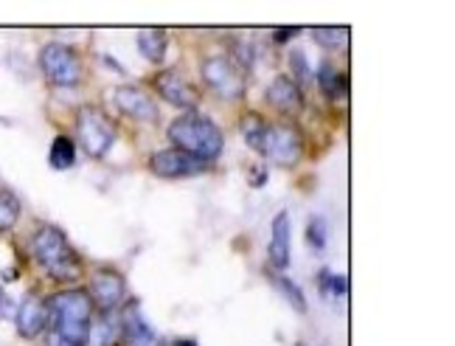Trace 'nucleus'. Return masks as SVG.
Returning <instances> with one entry per match:
<instances>
[{
  "instance_id": "f257e3e1",
  "label": "nucleus",
  "mask_w": 455,
  "mask_h": 346,
  "mask_svg": "<svg viewBox=\"0 0 455 346\" xmlns=\"http://www.w3.org/2000/svg\"><path fill=\"white\" fill-rule=\"evenodd\" d=\"M93 313L87 290L68 287L48 296V346H87Z\"/></svg>"
},
{
  "instance_id": "f03ea898",
  "label": "nucleus",
  "mask_w": 455,
  "mask_h": 346,
  "mask_svg": "<svg viewBox=\"0 0 455 346\" xmlns=\"http://www.w3.org/2000/svg\"><path fill=\"white\" fill-rule=\"evenodd\" d=\"M244 141L259 155L278 166H295L304 155V135L290 121H261L259 116H251L244 121Z\"/></svg>"
},
{
  "instance_id": "7ed1b4c3",
  "label": "nucleus",
  "mask_w": 455,
  "mask_h": 346,
  "mask_svg": "<svg viewBox=\"0 0 455 346\" xmlns=\"http://www.w3.org/2000/svg\"><path fill=\"white\" fill-rule=\"evenodd\" d=\"M166 133L172 138L174 149H180V152L191 155V158L205 161V164L217 161L225 149V135L217 127V121H212L205 113H197V110H188V113L178 116Z\"/></svg>"
},
{
  "instance_id": "20e7f679",
  "label": "nucleus",
  "mask_w": 455,
  "mask_h": 346,
  "mask_svg": "<svg viewBox=\"0 0 455 346\" xmlns=\"http://www.w3.org/2000/svg\"><path fill=\"white\" fill-rule=\"evenodd\" d=\"M31 256L54 282H76L82 276V259L57 226H40L31 234Z\"/></svg>"
},
{
  "instance_id": "39448f33",
  "label": "nucleus",
  "mask_w": 455,
  "mask_h": 346,
  "mask_svg": "<svg viewBox=\"0 0 455 346\" xmlns=\"http://www.w3.org/2000/svg\"><path fill=\"white\" fill-rule=\"evenodd\" d=\"M116 121L104 113L99 105H84L79 108L76 113V138H79V144L82 149L91 155V158H104L113 144H116Z\"/></svg>"
},
{
  "instance_id": "423d86ee",
  "label": "nucleus",
  "mask_w": 455,
  "mask_h": 346,
  "mask_svg": "<svg viewBox=\"0 0 455 346\" xmlns=\"http://www.w3.org/2000/svg\"><path fill=\"white\" fill-rule=\"evenodd\" d=\"M200 74H203V82L208 84V91L217 93L220 99H242L244 96V88H248V76H244V68L225 57V54H214V57H205L203 65H200Z\"/></svg>"
},
{
  "instance_id": "0eeeda50",
  "label": "nucleus",
  "mask_w": 455,
  "mask_h": 346,
  "mask_svg": "<svg viewBox=\"0 0 455 346\" xmlns=\"http://www.w3.org/2000/svg\"><path fill=\"white\" fill-rule=\"evenodd\" d=\"M40 68H43V76L54 84V88H76L84 71L79 54L65 43H48L40 51Z\"/></svg>"
},
{
  "instance_id": "6e6552de",
  "label": "nucleus",
  "mask_w": 455,
  "mask_h": 346,
  "mask_svg": "<svg viewBox=\"0 0 455 346\" xmlns=\"http://www.w3.org/2000/svg\"><path fill=\"white\" fill-rule=\"evenodd\" d=\"M93 307H99L101 313H116L118 307L127 304V282L124 276L113 268H101L93 273L91 287H87Z\"/></svg>"
},
{
  "instance_id": "1a4fd4ad",
  "label": "nucleus",
  "mask_w": 455,
  "mask_h": 346,
  "mask_svg": "<svg viewBox=\"0 0 455 346\" xmlns=\"http://www.w3.org/2000/svg\"><path fill=\"white\" fill-rule=\"evenodd\" d=\"M149 169L157 178H195V175H203L208 164L172 147V149H157L149 158Z\"/></svg>"
},
{
  "instance_id": "9d476101",
  "label": "nucleus",
  "mask_w": 455,
  "mask_h": 346,
  "mask_svg": "<svg viewBox=\"0 0 455 346\" xmlns=\"http://www.w3.org/2000/svg\"><path fill=\"white\" fill-rule=\"evenodd\" d=\"M113 99H116V108L135 121H149V125H155V121L161 118L157 101L152 99V93L141 88V84H121V88H116Z\"/></svg>"
},
{
  "instance_id": "9b49d317",
  "label": "nucleus",
  "mask_w": 455,
  "mask_h": 346,
  "mask_svg": "<svg viewBox=\"0 0 455 346\" xmlns=\"http://www.w3.org/2000/svg\"><path fill=\"white\" fill-rule=\"evenodd\" d=\"M152 88L161 93V99H166L169 105L183 108V110L197 108V101H200L197 88H191V82L183 79L180 71H161L152 79Z\"/></svg>"
},
{
  "instance_id": "f8f14e48",
  "label": "nucleus",
  "mask_w": 455,
  "mask_h": 346,
  "mask_svg": "<svg viewBox=\"0 0 455 346\" xmlns=\"http://www.w3.org/2000/svg\"><path fill=\"white\" fill-rule=\"evenodd\" d=\"M14 324L17 333L23 338H37L48 330V299L37 296V293H28L20 302V307L14 310Z\"/></svg>"
},
{
  "instance_id": "ddd939ff",
  "label": "nucleus",
  "mask_w": 455,
  "mask_h": 346,
  "mask_svg": "<svg viewBox=\"0 0 455 346\" xmlns=\"http://www.w3.org/2000/svg\"><path fill=\"white\" fill-rule=\"evenodd\" d=\"M118 341L121 346H161L155 330L144 321L138 302H130L124 316L118 318Z\"/></svg>"
},
{
  "instance_id": "4468645a",
  "label": "nucleus",
  "mask_w": 455,
  "mask_h": 346,
  "mask_svg": "<svg viewBox=\"0 0 455 346\" xmlns=\"http://www.w3.org/2000/svg\"><path fill=\"white\" fill-rule=\"evenodd\" d=\"M267 101H270V108L278 110L282 116H299L301 108H304V93L299 88V82H295L292 76H275L270 82V88H267Z\"/></svg>"
},
{
  "instance_id": "2eb2a0df",
  "label": "nucleus",
  "mask_w": 455,
  "mask_h": 346,
  "mask_svg": "<svg viewBox=\"0 0 455 346\" xmlns=\"http://www.w3.org/2000/svg\"><path fill=\"white\" fill-rule=\"evenodd\" d=\"M290 214L287 212H278L273 220V229H270V245H267V256H270V265L275 270H287L290 268Z\"/></svg>"
},
{
  "instance_id": "dca6fc26",
  "label": "nucleus",
  "mask_w": 455,
  "mask_h": 346,
  "mask_svg": "<svg viewBox=\"0 0 455 346\" xmlns=\"http://www.w3.org/2000/svg\"><path fill=\"white\" fill-rule=\"evenodd\" d=\"M166 48H169V37L166 31L161 28H144L138 31V51H141V57L149 60V62H164L166 60Z\"/></svg>"
},
{
  "instance_id": "f3484780",
  "label": "nucleus",
  "mask_w": 455,
  "mask_h": 346,
  "mask_svg": "<svg viewBox=\"0 0 455 346\" xmlns=\"http://www.w3.org/2000/svg\"><path fill=\"white\" fill-rule=\"evenodd\" d=\"M318 84H321V91L329 99H343L348 93V79L331 62H321V68H318Z\"/></svg>"
},
{
  "instance_id": "a211bd4d",
  "label": "nucleus",
  "mask_w": 455,
  "mask_h": 346,
  "mask_svg": "<svg viewBox=\"0 0 455 346\" xmlns=\"http://www.w3.org/2000/svg\"><path fill=\"white\" fill-rule=\"evenodd\" d=\"M48 164L65 172V169H71L76 164V144H74V138L71 135H57L54 138V144H51L48 149Z\"/></svg>"
},
{
  "instance_id": "6ab92c4d",
  "label": "nucleus",
  "mask_w": 455,
  "mask_h": 346,
  "mask_svg": "<svg viewBox=\"0 0 455 346\" xmlns=\"http://www.w3.org/2000/svg\"><path fill=\"white\" fill-rule=\"evenodd\" d=\"M118 341V321L113 318V313H101V318L91 324V335H87V343L91 346H113Z\"/></svg>"
},
{
  "instance_id": "aec40b11",
  "label": "nucleus",
  "mask_w": 455,
  "mask_h": 346,
  "mask_svg": "<svg viewBox=\"0 0 455 346\" xmlns=\"http://www.w3.org/2000/svg\"><path fill=\"white\" fill-rule=\"evenodd\" d=\"M17 220H20V200L9 189H0V231H12Z\"/></svg>"
},
{
  "instance_id": "412c9836",
  "label": "nucleus",
  "mask_w": 455,
  "mask_h": 346,
  "mask_svg": "<svg viewBox=\"0 0 455 346\" xmlns=\"http://www.w3.org/2000/svg\"><path fill=\"white\" fill-rule=\"evenodd\" d=\"M312 37L318 40L323 48H338V51H343L346 43H348V37H352V31H348L346 26H329V28H315Z\"/></svg>"
},
{
  "instance_id": "4be33fe9",
  "label": "nucleus",
  "mask_w": 455,
  "mask_h": 346,
  "mask_svg": "<svg viewBox=\"0 0 455 346\" xmlns=\"http://www.w3.org/2000/svg\"><path fill=\"white\" fill-rule=\"evenodd\" d=\"M318 287H321V293L329 299H343L346 296V276H340V273H331V270H321V276H318Z\"/></svg>"
},
{
  "instance_id": "5701e85b",
  "label": "nucleus",
  "mask_w": 455,
  "mask_h": 346,
  "mask_svg": "<svg viewBox=\"0 0 455 346\" xmlns=\"http://www.w3.org/2000/svg\"><path fill=\"white\" fill-rule=\"evenodd\" d=\"M275 285L284 293V299L299 310V313H307V299H304V290L299 285H295L292 279H287V276H275Z\"/></svg>"
},
{
  "instance_id": "b1692460",
  "label": "nucleus",
  "mask_w": 455,
  "mask_h": 346,
  "mask_svg": "<svg viewBox=\"0 0 455 346\" xmlns=\"http://www.w3.org/2000/svg\"><path fill=\"white\" fill-rule=\"evenodd\" d=\"M326 234H329L326 222H323L321 217H312V220H309V229H307V237H309V242H312V248H315V251H321V248L326 245Z\"/></svg>"
},
{
  "instance_id": "393cba45",
  "label": "nucleus",
  "mask_w": 455,
  "mask_h": 346,
  "mask_svg": "<svg viewBox=\"0 0 455 346\" xmlns=\"http://www.w3.org/2000/svg\"><path fill=\"white\" fill-rule=\"evenodd\" d=\"M290 65H292V71L299 79H307L309 76V60L301 54V51H292L290 54Z\"/></svg>"
},
{
  "instance_id": "a878e982",
  "label": "nucleus",
  "mask_w": 455,
  "mask_h": 346,
  "mask_svg": "<svg viewBox=\"0 0 455 346\" xmlns=\"http://www.w3.org/2000/svg\"><path fill=\"white\" fill-rule=\"evenodd\" d=\"M295 34H299V28H278L275 34H273V40L275 43H287V40H292Z\"/></svg>"
},
{
  "instance_id": "bb28decb",
  "label": "nucleus",
  "mask_w": 455,
  "mask_h": 346,
  "mask_svg": "<svg viewBox=\"0 0 455 346\" xmlns=\"http://www.w3.org/2000/svg\"><path fill=\"white\" fill-rule=\"evenodd\" d=\"M169 346H197V343L191 341V338H178V341H172Z\"/></svg>"
}]
</instances>
